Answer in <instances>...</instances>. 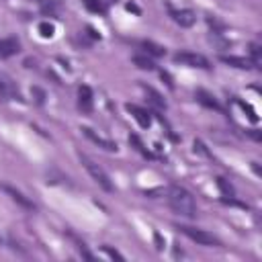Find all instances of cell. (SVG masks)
Returning <instances> with one entry per match:
<instances>
[{
	"label": "cell",
	"mask_w": 262,
	"mask_h": 262,
	"mask_svg": "<svg viewBox=\"0 0 262 262\" xmlns=\"http://www.w3.org/2000/svg\"><path fill=\"white\" fill-rule=\"evenodd\" d=\"M168 205L172 207V211L176 215H182V217H188V219H194L196 217V203H194V196L184 188V186H170L168 188Z\"/></svg>",
	"instance_id": "6da1fadb"
},
{
	"label": "cell",
	"mask_w": 262,
	"mask_h": 262,
	"mask_svg": "<svg viewBox=\"0 0 262 262\" xmlns=\"http://www.w3.org/2000/svg\"><path fill=\"white\" fill-rule=\"evenodd\" d=\"M80 162L84 164V168L88 170V174L92 176V180L102 188V190H106V192H113V182H111V178H108V174L94 162V160H90L86 154H80Z\"/></svg>",
	"instance_id": "7a4b0ae2"
},
{
	"label": "cell",
	"mask_w": 262,
	"mask_h": 262,
	"mask_svg": "<svg viewBox=\"0 0 262 262\" xmlns=\"http://www.w3.org/2000/svg\"><path fill=\"white\" fill-rule=\"evenodd\" d=\"M178 229L186 235V237H190L192 242H196V244H201V246H221V242L213 235V233H209V231H205V229H199V227H190V225H178Z\"/></svg>",
	"instance_id": "3957f363"
},
{
	"label": "cell",
	"mask_w": 262,
	"mask_h": 262,
	"mask_svg": "<svg viewBox=\"0 0 262 262\" xmlns=\"http://www.w3.org/2000/svg\"><path fill=\"white\" fill-rule=\"evenodd\" d=\"M174 61L190 66V68H201V70H209L211 68V63H209V59L205 55L192 53V51H178V53H174Z\"/></svg>",
	"instance_id": "277c9868"
},
{
	"label": "cell",
	"mask_w": 262,
	"mask_h": 262,
	"mask_svg": "<svg viewBox=\"0 0 262 262\" xmlns=\"http://www.w3.org/2000/svg\"><path fill=\"white\" fill-rule=\"evenodd\" d=\"M0 188H2V190H4V192H6V194H8L16 205H20L23 209H27V211H35V209H37V207H35V203H33L27 194H23L18 188H14V186H10V184H0Z\"/></svg>",
	"instance_id": "5b68a950"
},
{
	"label": "cell",
	"mask_w": 262,
	"mask_h": 262,
	"mask_svg": "<svg viewBox=\"0 0 262 262\" xmlns=\"http://www.w3.org/2000/svg\"><path fill=\"white\" fill-rule=\"evenodd\" d=\"M78 106H80V111H82V113H86V115H90V113H92V108H94L92 88H90V86H86V84L78 88Z\"/></svg>",
	"instance_id": "8992f818"
},
{
	"label": "cell",
	"mask_w": 262,
	"mask_h": 262,
	"mask_svg": "<svg viewBox=\"0 0 262 262\" xmlns=\"http://www.w3.org/2000/svg\"><path fill=\"white\" fill-rule=\"evenodd\" d=\"M0 98H16V100H23V96H20L18 88L14 86V82L8 76H4V74H0Z\"/></svg>",
	"instance_id": "52a82bcc"
},
{
	"label": "cell",
	"mask_w": 262,
	"mask_h": 262,
	"mask_svg": "<svg viewBox=\"0 0 262 262\" xmlns=\"http://www.w3.org/2000/svg\"><path fill=\"white\" fill-rule=\"evenodd\" d=\"M170 16H172V20H174L176 25H180V27H184V29L192 27L194 20H196V16H194L192 10H172V8H170Z\"/></svg>",
	"instance_id": "ba28073f"
},
{
	"label": "cell",
	"mask_w": 262,
	"mask_h": 262,
	"mask_svg": "<svg viewBox=\"0 0 262 262\" xmlns=\"http://www.w3.org/2000/svg\"><path fill=\"white\" fill-rule=\"evenodd\" d=\"M82 131H84V135H86L90 141H94L98 147H102V149H106V151H117V143H115V141H111V139H104V137L96 135L90 127H84Z\"/></svg>",
	"instance_id": "9c48e42d"
},
{
	"label": "cell",
	"mask_w": 262,
	"mask_h": 262,
	"mask_svg": "<svg viewBox=\"0 0 262 262\" xmlns=\"http://www.w3.org/2000/svg\"><path fill=\"white\" fill-rule=\"evenodd\" d=\"M127 111L133 115V119L139 123V127L147 129V127L151 125V117H149V113H147L145 108H141V106H137V104H127Z\"/></svg>",
	"instance_id": "30bf717a"
},
{
	"label": "cell",
	"mask_w": 262,
	"mask_h": 262,
	"mask_svg": "<svg viewBox=\"0 0 262 262\" xmlns=\"http://www.w3.org/2000/svg\"><path fill=\"white\" fill-rule=\"evenodd\" d=\"M20 51V43L14 39V37H8V39H0V57L6 59L14 53Z\"/></svg>",
	"instance_id": "8fae6325"
},
{
	"label": "cell",
	"mask_w": 262,
	"mask_h": 262,
	"mask_svg": "<svg viewBox=\"0 0 262 262\" xmlns=\"http://www.w3.org/2000/svg\"><path fill=\"white\" fill-rule=\"evenodd\" d=\"M219 59H221L223 63L231 66V68H237V70H252V68H254V63H252L250 59L237 57V55H219Z\"/></svg>",
	"instance_id": "7c38bea8"
},
{
	"label": "cell",
	"mask_w": 262,
	"mask_h": 262,
	"mask_svg": "<svg viewBox=\"0 0 262 262\" xmlns=\"http://www.w3.org/2000/svg\"><path fill=\"white\" fill-rule=\"evenodd\" d=\"M194 98L203 104V106H207V108H215V111H219V113H223V106L215 100V96H211L209 92H205V90H196L194 92Z\"/></svg>",
	"instance_id": "4fadbf2b"
},
{
	"label": "cell",
	"mask_w": 262,
	"mask_h": 262,
	"mask_svg": "<svg viewBox=\"0 0 262 262\" xmlns=\"http://www.w3.org/2000/svg\"><path fill=\"white\" fill-rule=\"evenodd\" d=\"M139 45L145 49V53H149V55H154V57H162V55H166V49H164L162 45L154 43V41H141Z\"/></svg>",
	"instance_id": "5bb4252c"
},
{
	"label": "cell",
	"mask_w": 262,
	"mask_h": 262,
	"mask_svg": "<svg viewBox=\"0 0 262 262\" xmlns=\"http://www.w3.org/2000/svg\"><path fill=\"white\" fill-rule=\"evenodd\" d=\"M143 90H145V94L149 96V102H151V104H156L158 108H166V100L162 98L160 92H156L151 86H143Z\"/></svg>",
	"instance_id": "9a60e30c"
},
{
	"label": "cell",
	"mask_w": 262,
	"mask_h": 262,
	"mask_svg": "<svg viewBox=\"0 0 262 262\" xmlns=\"http://www.w3.org/2000/svg\"><path fill=\"white\" fill-rule=\"evenodd\" d=\"M235 102H237V106H239L244 113H248V119H250L252 123H258V121H260V117H258V113H256V108H254L252 104H248V102H244V100H239V98H235Z\"/></svg>",
	"instance_id": "2e32d148"
},
{
	"label": "cell",
	"mask_w": 262,
	"mask_h": 262,
	"mask_svg": "<svg viewBox=\"0 0 262 262\" xmlns=\"http://www.w3.org/2000/svg\"><path fill=\"white\" fill-rule=\"evenodd\" d=\"M215 182H217V186H219V190H221V194H223V199H233V188H231V184L223 178V176H217L215 178Z\"/></svg>",
	"instance_id": "e0dca14e"
},
{
	"label": "cell",
	"mask_w": 262,
	"mask_h": 262,
	"mask_svg": "<svg viewBox=\"0 0 262 262\" xmlns=\"http://www.w3.org/2000/svg\"><path fill=\"white\" fill-rule=\"evenodd\" d=\"M68 235L74 239V244H76V248H78V252H80V256H82V258H86V260H94V254H92V252L86 248V244H84V242H80V239H78L74 233H68Z\"/></svg>",
	"instance_id": "ac0fdd59"
},
{
	"label": "cell",
	"mask_w": 262,
	"mask_h": 262,
	"mask_svg": "<svg viewBox=\"0 0 262 262\" xmlns=\"http://www.w3.org/2000/svg\"><path fill=\"white\" fill-rule=\"evenodd\" d=\"M84 6L94 14H104L106 12V6H104L102 0H84Z\"/></svg>",
	"instance_id": "d6986e66"
},
{
	"label": "cell",
	"mask_w": 262,
	"mask_h": 262,
	"mask_svg": "<svg viewBox=\"0 0 262 262\" xmlns=\"http://www.w3.org/2000/svg\"><path fill=\"white\" fill-rule=\"evenodd\" d=\"M39 35L41 37H45V39H51L53 35H55V25L53 23H49V20H43V23H39Z\"/></svg>",
	"instance_id": "ffe728a7"
},
{
	"label": "cell",
	"mask_w": 262,
	"mask_h": 262,
	"mask_svg": "<svg viewBox=\"0 0 262 262\" xmlns=\"http://www.w3.org/2000/svg\"><path fill=\"white\" fill-rule=\"evenodd\" d=\"M133 63H135L139 70H147V72H151V70L156 68V63H154L149 57H145V55H135V57H133Z\"/></svg>",
	"instance_id": "44dd1931"
},
{
	"label": "cell",
	"mask_w": 262,
	"mask_h": 262,
	"mask_svg": "<svg viewBox=\"0 0 262 262\" xmlns=\"http://www.w3.org/2000/svg\"><path fill=\"white\" fill-rule=\"evenodd\" d=\"M250 55H252V63H254V68H258L260 66V61H262V53H260V45L258 43H250Z\"/></svg>",
	"instance_id": "7402d4cb"
},
{
	"label": "cell",
	"mask_w": 262,
	"mask_h": 262,
	"mask_svg": "<svg viewBox=\"0 0 262 262\" xmlns=\"http://www.w3.org/2000/svg\"><path fill=\"white\" fill-rule=\"evenodd\" d=\"M129 143H133V145H135V149H137L141 156H145V158H151V154L145 149V145L141 143V139H139L137 135H129Z\"/></svg>",
	"instance_id": "603a6c76"
},
{
	"label": "cell",
	"mask_w": 262,
	"mask_h": 262,
	"mask_svg": "<svg viewBox=\"0 0 262 262\" xmlns=\"http://www.w3.org/2000/svg\"><path fill=\"white\" fill-rule=\"evenodd\" d=\"M31 94H33V98H35L37 104H43V102H45V90H43V88L33 86V88H31Z\"/></svg>",
	"instance_id": "cb8c5ba5"
},
{
	"label": "cell",
	"mask_w": 262,
	"mask_h": 262,
	"mask_svg": "<svg viewBox=\"0 0 262 262\" xmlns=\"http://www.w3.org/2000/svg\"><path fill=\"white\" fill-rule=\"evenodd\" d=\"M102 252H104L108 258H113V260H125L123 254H119L117 250H113V248H108V246H102Z\"/></svg>",
	"instance_id": "d4e9b609"
},
{
	"label": "cell",
	"mask_w": 262,
	"mask_h": 262,
	"mask_svg": "<svg viewBox=\"0 0 262 262\" xmlns=\"http://www.w3.org/2000/svg\"><path fill=\"white\" fill-rule=\"evenodd\" d=\"M194 151H199L201 156H207V158H213L209 151H207V145L201 141V139H194Z\"/></svg>",
	"instance_id": "484cf974"
},
{
	"label": "cell",
	"mask_w": 262,
	"mask_h": 262,
	"mask_svg": "<svg viewBox=\"0 0 262 262\" xmlns=\"http://www.w3.org/2000/svg\"><path fill=\"white\" fill-rule=\"evenodd\" d=\"M86 33H88V37H92V39H100V35H98L92 27H86Z\"/></svg>",
	"instance_id": "4316f807"
},
{
	"label": "cell",
	"mask_w": 262,
	"mask_h": 262,
	"mask_svg": "<svg viewBox=\"0 0 262 262\" xmlns=\"http://www.w3.org/2000/svg\"><path fill=\"white\" fill-rule=\"evenodd\" d=\"M154 237H156V244H158V250H162V248H164V239H162V235H160V233L156 231V233H154Z\"/></svg>",
	"instance_id": "83f0119b"
},
{
	"label": "cell",
	"mask_w": 262,
	"mask_h": 262,
	"mask_svg": "<svg viewBox=\"0 0 262 262\" xmlns=\"http://www.w3.org/2000/svg\"><path fill=\"white\" fill-rule=\"evenodd\" d=\"M162 80H166V84H168L170 88L174 86V84H172V78H170V74H168V72H162Z\"/></svg>",
	"instance_id": "f1b7e54d"
},
{
	"label": "cell",
	"mask_w": 262,
	"mask_h": 262,
	"mask_svg": "<svg viewBox=\"0 0 262 262\" xmlns=\"http://www.w3.org/2000/svg\"><path fill=\"white\" fill-rule=\"evenodd\" d=\"M37 2H43V0H37Z\"/></svg>",
	"instance_id": "f546056e"
},
{
	"label": "cell",
	"mask_w": 262,
	"mask_h": 262,
	"mask_svg": "<svg viewBox=\"0 0 262 262\" xmlns=\"http://www.w3.org/2000/svg\"><path fill=\"white\" fill-rule=\"evenodd\" d=\"M0 242H2V239H0Z\"/></svg>",
	"instance_id": "4dcf8cb0"
}]
</instances>
